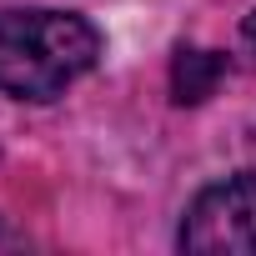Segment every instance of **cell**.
Returning a JSON list of instances; mask_svg holds the SVG:
<instances>
[{
	"mask_svg": "<svg viewBox=\"0 0 256 256\" xmlns=\"http://www.w3.org/2000/svg\"><path fill=\"white\" fill-rule=\"evenodd\" d=\"M100 60V30L76 10H0V96L56 100Z\"/></svg>",
	"mask_w": 256,
	"mask_h": 256,
	"instance_id": "cell-1",
	"label": "cell"
},
{
	"mask_svg": "<svg viewBox=\"0 0 256 256\" xmlns=\"http://www.w3.org/2000/svg\"><path fill=\"white\" fill-rule=\"evenodd\" d=\"M176 241L196 256H256V171L196 191Z\"/></svg>",
	"mask_w": 256,
	"mask_h": 256,
	"instance_id": "cell-2",
	"label": "cell"
},
{
	"mask_svg": "<svg viewBox=\"0 0 256 256\" xmlns=\"http://www.w3.org/2000/svg\"><path fill=\"white\" fill-rule=\"evenodd\" d=\"M226 76V60L216 50H176V66H171V96L181 106H196L216 90V80Z\"/></svg>",
	"mask_w": 256,
	"mask_h": 256,
	"instance_id": "cell-3",
	"label": "cell"
},
{
	"mask_svg": "<svg viewBox=\"0 0 256 256\" xmlns=\"http://www.w3.org/2000/svg\"><path fill=\"white\" fill-rule=\"evenodd\" d=\"M241 40H246V50L256 56V10H251V16L241 20Z\"/></svg>",
	"mask_w": 256,
	"mask_h": 256,
	"instance_id": "cell-4",
	"label": "cell"
}]
</instances>
